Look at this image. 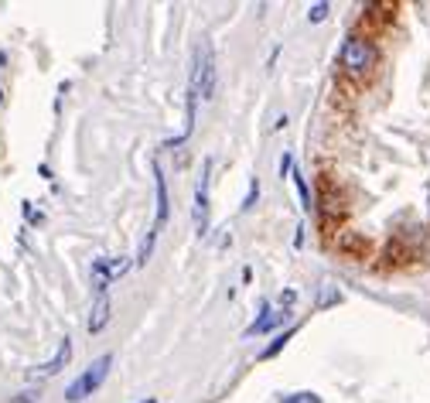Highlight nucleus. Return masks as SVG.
I'll list each match as a JSON object with an SVG mask.
<instances>
[{"label": "nucleus", "instance_id": "nucleus-14", "mask_svg": "<svg viewBox=\"0 0 430 403\" xmlns=\"http://www.w3.org/2000/svg\"><path fill=\"white\" fill-rule=\"evenodd\" d=\"M283 403H318L314 393H297V397H283Z\"/></svg>", "mask_w": 430, "mask_h": 403}, {"label": "nucleus", "instance_id": "nucleus-1", "mask_svg": "<svg viewBox=\"0 0 430 403\" xmlns=\"http://www.w3.org/2000/svg\"><path fill=\"white\" fill-rule=\"evenodd\" d=\"M154 185H158V212H154V222H151V229H147V236H144V243H140V250H137V267H144V263H147V260L154 257L158 236L164 232V226H168V215H171V199H168V178H164L161 164H154Z\"/></svg>", "mask_w": 430, "mask_h": 403}, {"label": "nucleus", "instance_id": "nucleus-2", "mask_svg": "<svg viewBox=\"0 0 430 403\" xmlns=\"http://www.w3.org/2000/svg\"><path fill=\"white\" fill-rule=\"evenodd\" d=\"M109 366H113V356L106 352V356H99L92 366H86L83 373H79V380H72L69 383V390H65V400L69 403H79L92 397L99 386H103V380H106V373H109Z\"/></svg>", "mask_w": 430, "mask_h": 403}, {"label": "nucleus", "instance_id": "nucleus-4", "mask_svg": "<svg viewBox=\"0 0 430 403\" xmlns=\"http://www.w3.org/2000/svg\"><path fill=\"white\" fill-rule=\"evenodd\" d=\"M202 100H212L215 96V58H212V48L202 45L198 55H195V69H191V79H188Z\"/></svg>", "mask_w": 430, "mask_h": 403}, {"label": "nucleus", "instance_id": "nucleus-15", "mask_svg": "<svg viewBox=\"0 0 430 403\" xmlns=\"http://www.w3.org/2000/svg\"><path fill=\"white\" fill-rule=\"evenodd\" d=\"M144 403H158V400H154V397H151V400H144Z\"/></svg>", "mask_w": 430, "mask_h": 403}, {"label": "nucleus", "instance_id": "nucleus-10", "mask_svg": "<svg viewBox=\"0 0 430 403\" xmlns=\"http://www.w3.org/2000/svg\"><path fill=\"white\" fill-rule=\"evenodd\" d=\"M290 178H294V185H297V195H301V205H304V208H311L314 202H311V188H308L304 175H301V171H290Z\"/></svg>", "mask_w": 430, "mask_h": 403}, {"label": "nucleus", "instance_id": "nucleus-9", "mask_svg": "<svg viewBox=\"0 0 430 403\" xmlns=\"http://www.w3.org/2000/svg\"><path fill=\"white\" fill-rule=\"evenodd\" d=\"M106 321H109V298H106V294H96V301H92V314H89V331L99 335V331L106 328Z\"/></svg>", "mask_w": 430, "mask_h": 403}, {"label": "nucleus", "instance_id": "nucleus-13", "mask_svg": "<svg viewBox=\"0 0 430 403\" xmlns=\"http://www.w3.org/2000/svg\"><path fill=\"white\" fill-rule=\"evenodd\" d=\"M257 199H259V185L257 182H250V195H246V202H243V212H250V208L257 205Z\"/></svg>", "mask_w": 430, "mask_h": 403}, {"label": "nucleus", "instance_id": "nucleus-11", "mask_svg": "<svg viewBox=\"0 0 430 403\" xmlns=\"http://www.w3.org/2000/svg\"><path fill=\"white\" fill-rule=\"evenodd\" d=\"M290 338H294V328H290V331H283V335H277V342H273V345H266V349L259 352V359H273V356H277V352L290 342Z\"/></svg>", "mask_w": 430, "mask_h": 403}, {"label": "nucleus", "instance_id": "nucleus-5", "mask_svg": "<svg viewBox=\"0 0 430 403\" xmlns=\"http://www.w3.org/2000/svg\"><path fill=\"white\" fill-rule=\"evenodd\" d=\"M208 182H212V157L202 161V175H198V188H195V232L198 236L208 232Z\"/></svg>", "mask_w": 430, "mask_h": 403}, {"label": "nucleus", "instance_id": "nucleus-7", "mask_svg": "<svg viewBox=\"0 0 430 403\" xmlns=\"http://www.w3.org/2000/svg\"><path fill=\"white\" fill-rule=\"evenodd\" d=\"M69 359H72V338H62L58 342V352L45 362V366H38V369H31L28 376L31 380H48V376H55V373H62L65 366H69Z\"/></svg>", "mask_w": 430, "mask_h": 403}, {"label": "nucleus", "instance_id": "nucleus-12", "mask_svg": "<svg viewBox=\"0 0 430 403\" xmlns=\"http://www.w3.org/2000/svg\"><path fill=\"white\" fill-rule=\"evenodd\" d=\"M328 10H332V3H325V0H321V3H311V10H308V21H311V24H321V21L328 17Z\"/></svg>", "mask_w": 430, "mask_h": 403}, {"label": "nucleus", "instance_id": "nucleus-3", "mask_svg": "<svg viewBox=\"0 0 430 403\" xmlns=\"http://www.w3.org/2000/svg\"><path fill=\"white\" fill-rule=\"evenodd\" d=\"M342 65H345V72H352V76L369 72L376 65V45L365 41V38H358V34H352L342 45Z\"/></svg>", "mask_w": 430, "mask_h": 403}, {"label": "nucleus", "instance_id": "nucleus-8", "mask_svg": "<svg viewBox=\"0 0 430 403\" xmlns=\"http://www.w3.org/2000/svg\"><path fill=\"white\" fill-rule=\"evenodd\" d=\"M283 318H287V311H277V307H263L259 311V318L246 328V335H266V331H273L277 325H283Z\"/></svg>", "mask_w": 430, "mask_h": 403}, {"label": "nucleus", "instance_id": "nucleus-6", "mask_svg": "<svg viewBox=\"0 0 430 403\" xmlns=\"http://www.w3.org/2000/svg\"><path fill=\"white\" fill-rule=\"evenodd\" d=\"M130 267H133V260H130V257H120V260L99 257V260L92 263V287H96V294H106V284H109L113 277L127 274Z\"/></svg>", "mask_w": 430, "mask_h": 403}]
</instances>
